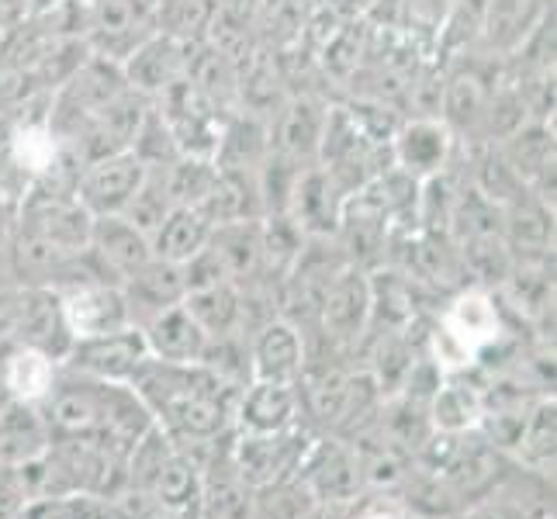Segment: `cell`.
Returning <instances> with one entry per match:
<instances>
[{
  "label": "cell",
  "mask_w": 557,
  "mask_h": 519,
  "mask_svg": "<svg viewBox=\"0 0 557 519\" xmlns=\"http://www.w3.org/2000/svg\"><path fill=\"white\" fill-rule=\"evenodd\" d=\"M195 46H181L174 38L152 32L146 42H139L125 55L122 76L128 90L143 94L146 101H157L163 90L174 87L181 76H187V60Z\"/></svg>",
  "instance_id": "obj_8"
},
{
  "label": "cell",
  "mask_w": 557,
  "mask_h": 519,
  "mask_svg": "<svg viewBox=\"0 0 557 519\" xmlns=\"http://www.w3.org/2000/svg\"><path fill=\"white\" fill-rule=\"evenodd\" d=\"M454 4L457 0H395V28L433 55Z\"/></svg>",
  "instance_id": "obj_21"
},
{
  "label": "cell",
  "mask_w": 557,
  "mask_h": 519,
  "mask_svg": "<svg viewBox=\"0 0 557 519\" xmlns=\"http://www.w3.org/2000/svg\"><path fill=\"white\" fill-rule=\"evenodd\" d=\"M219 0H152V32L174 38L181 46L208 42Z\"/></svg>",
  "instance_id": "obj_17"
},
{
  "label": "cell",
  "mask_w": 557,
  "mask_h": 519,
  "mask_svg": "<svg viewBox=\"0 0 557 519\" xmlns=\"http://www.w3.org/2000/svg\"><path fill=\"white\" fill-rule=\"evenodd\" d=\"M330 108L333 101H325L322 94H287V101L267 122L271 125V152L301 166H315Z\"/></svg>",
  "instance_id": "obj_5"
},
{
  "label": "cell",
  "mask_w": 557,
  "mask_h": 519,
  "mask_svg": "<svg viewBox=\"0 0 557 519\" xmlns=\"http://www.w3.org/2000/svg\"><path fill=\"white\" fill-rule=\"evenodd\" d=\"M139 330L146 336L149 357L166 360V363H198L208 343V333L190 319V312L181 301L157 316H149V322L139 325Z\"/></svg>",
  "instance_id": "obj_11"
},
{
  "label": "cell",
  "mask_w": 557,
  "mask_h": 519,
  "mask_svg": "<svg viewBox=\"0 0 557 519\" xmlns=\"http://www.w3.org/2000/svg\"><path fill=\"white\" fill-rule=\"evenodd\" d=\"M239 292L243 287L233 281H219V284H205L195 287V292L184 295V309L190 312L201 330L211 336H225V333H236V322H239Z\"/></svg>",
  "instance_id": "obj_19"
},
{
  "label": "cell",
  "mask_w": 557,
  "mask_h": 519,
  "mask_svg": "<svg viewBox=\"0 0 557 519\" xmlns=\"http://www.w3.org/2000/svg\"><path fill=\"white\" fill-rule=\"evenodd\" d=\"M14 401V395H11V388H8V381H4V374H0V416H4V409Z\"/></svg>",
  "instance_id": "obj_36"
},
{
  "label": "cell",
  "mask_w": 557,
  "mask_h": 519,
  "mask_svg": "<svg viewBox=\"0 0 557 519\" xmlns=\"http://www.w3.org/2000/svg\"><path fill=\"white\" fill-rule=\"evenodd\" d=\"M174 211V198H170L163 170H146V181L139 184V190L132 195V201L125 205L122 215L139 228V233L152 236L160 228V222Z\"/></svg>",
  "instance_id": "obj_25"
},
{
  "label": "cell",
  "mask_w": 557,
  "mask_h": 519,
  "mask_svg": "<svg viewBox=\"0 0 557 519\" xmlns=\"http://www.w3.org/2000/svg\"><path fill=\"white\" fill-rule=\"evenodd\" d=\"M122 292L128 301L132 322H136V312L157 316V312L170 309V305L184 301V295H187L184 263H170V260L152 257L139 267V271H132L122 281Z\"/></svg>",
  "instance_id": "obj_13"
},
{
  "label": "cell",
  "mask_w": 557,
  "mask_h": 519,
  "mask_svg": "<svg viewBox=\"0 0 557 519\" xmlns=\"http://www.w3.org/2000/svg\"><path fill=\"white\" fill-rule=\"evenodd\" d=\"M520 444H527L530 457L554 454V401H541V406H536V412L527 419Z\"/></svg>",
  "instance_id": "obj_32"
},
{
  "label": "cell",
  "mask_w": 557,
  "mask_h": 519,
  "mask_svg": "<svg viewBox=\"0 0 557 519\" xmlns=\"http://www.w3.org/2000/svg\"><path fill=\"white\" fill-rule=\"evenodd\" d=\"M495 146L503 149V157L516 170V177L530 187L544 170L554 166V122L527 119L520 128L509 132V136L498 139Z\"/></svg>",
  "instance_id": "obj_16"
},
{
  "label": "cell",
  "mask_w": 557,
  "mask_h": 519,
  "mask_svg": "<svg viewBox=\"0 0 557 519\" xmlns=\"http://www.w3.org/2000/svg\"><path fill=\"white\" fill-rule=\"evenodd\" d=\"M371 322V277L357 263H343L325 284L319 305L322 333L336 343H354Z\"/></svg>",
  "instance_id": "obj_7"
},
{
  "label": "cell",
  "mask_w": 557,
  "mask_h": 519,
  "mask_svg": "<svg viewBox=\"0 0 557 519\" xmlns=\"http://www.w3.org/2000/svg\"><path fill=\"white\" fill-rule=\"evenodd\" d=\"M485 519H509V516H506V512H488Z\"/></svg>",
  "instance_id": "obj_37"
},
{
  "label": "cell",
  "mask_w": 557,
  "mask_h": 519,
  "mask_svg": "<svg viewBox=\"0 0 557 519\" xmlns=\"http://www.w3.org/2000/svg\"><path fill=\"white\" fill-rule=\"evenodd\" d=\"M253 516V503L249 492L236 478H222L219 485H211L205 498V519H249Z\"/></svg>",
  "instance_id": "obj_31"
},
{
  "label": "cell",
  "mask_w": 557,
  "mask_h": 519,
  "mask_svg": "<svg viewBox=\"0 0 557 519\" xmlns=\"http://www.w3.org/2000/svg\"><path fill=\"white\" fill-rule=\"evenodd\" d=\"M249 360H253L257 381L292 384L305 371V343L298 325L287 319H271L249 346Z\"/></svg>",
  "instance_id": "obj_12"
},
{
  "label": "cell",
  "mask_w": 557,
  "mask_h": 519,
  "mask_svg": "<svg viewBox=\"0 0 557 519\" xmlns=\"http://www.w3.org/2000/svg\"><path fill=\"white\" fill-rule=\"evenodd\" d=\"M17 305H22V292L0 287V336H8V339H11L14 319H17Z\"/></svg>",
  "instance_id": "obj_35"
},
{
  "label": "cell",
  "mask_w": 557,
  "mask_h": 519,
  "mask_svg": "<svg viewBox=\"0 0 557 519\" xmlns=\"http://www.w3.org/2000/svg\"><path fill=\"white\" fill-rule=\"evenodd\" d=\"M309 489L325 503H343L360 489V465L343 447H325L309 471Z\"/></svg>",
  "instance_id": "obj_22"
},
{
  "label": "cell",
  "mask_w": 557,
  "mask_h": 519,
  "mask_svg": "<svg viewBox=\"0 0 557 519\" xmlns=\"http://www.w3.org/2000/svg\"><path fill=\"white\" fill-rule=\"evenodd\" d=\"M152 492H157L160 506L174 509V512H184L190 506L201 503V482H198V468L190 465L187 457L181 454H170L166 465L157 478V485H152Z\"/></svg>",
  "instance_id": "obj_27"
},
{
  "label": "cell",
  "mask_w": 557,
  "mask_h": 519,
  "mask_svg": "<svg viewBox=\"0 0 557 519\" xmlns=\"http://www.w3.org/2000/svg\"><path fill=\"white\" fill-rule=\"evenodd\" d=\"M46 430L55 440H70V436H94L101 422V381L98 378H84L81 381H55L52 392L46 395Z\"/></svg>",
  "instance_id": "obj_10"
},
{
  "label": "cell",
  "mask_w": 557,
  "mask_h": 519,
  "mask_svg": "<svg viewBox=\"0 0 557 519\" xmlns=\"http://www.w3.org/2000/svg\"><path fill=\"white\" fill-rule=\"evenodd\" d=\"M87 254L98 260L101 271L122 287V281L152 260V243L125 215H98L90 222Z\"/></svg>",
  "instance_id": "obj_9"
},
{
  "label": "cell",
  "mask_w": 557,
  "mask_h": 519,
  "mask_svg": "<svg viewBox=\"0 0 557 519\" xmlns=\"http://www.w3.org/2000/svg\"><path fill=\"white\" fill-rule=\"evenodd\" d=\"M25 503H28V495H25L22 478H17V468L0 460V519H14Z\"/></svg>",
  "instance_id": "obj_34"
},
{
  "label": "cell",
  "mask_w": 557,
  "mask_h": 519,
  "mask_svg": "<svg viewBox=\"0 0 557 519\" xmlns=\"http://www.w3.org/2000/svg\"><path fill=\"white\" fill-rule=\"evenodd\" d=\"M146 360H149V346L136 322L122 325V330H114V333L73 339L66 354V363L76 374L98 378V381H132V374H136Z\"/></svg>",
  "instance_id": "obj_4"
},
{
  "label": "cell",
  "mask_w": 557,
  "mask_h": 519,
  "mask_svg": "<svg viewBox=\"0 0 557 519\" xmlns=\"http://www.w3.org/2000/svg\"><path fill=\"white\" fill-rule=\"evenodd\" d=\"M460 143L454 139V132L444 125V119H422V114H406L398 122V128L388 139V160L395 170L409 173L412 181H430L436 173H444Z\"/></svg>",
  "instance_id": "obj_3"
},
{
  "label": "cell",
  "mask_w": 557,
  "mask_h": 519,
  "mask_svg": "<svg viewBox=\"0 0 557 519\" xmlns=\"http://www.w3.org/2000/svg\"><path fill=\"white\" fill-rule=\"evenodd\" d=\"M444 471H447V482L460 495H478L498 478V457H495L492 447H482V444L465 447V444H460V447L450 450Z\"/></svg>",
  "instance_id": "obj_23"
},
{
  "label": "cell",
  "mask_w": 557,
  "mask_h": 519,
  "mask_svg": "<svg viewBox=\"0 0 557 519\" xmlns=\"http://www.w3.org/2000/svg\"><path fill=\"white\" fill-rule=\"evenodd\" d=\"M166 416L174 419L187 436L208 440V436L222 433V427H225V398L201 395V392H195V384H190L174 406L166 409Z\"/></svg>",
  "instance_id": "obj_24"
},
{
  "label": "cell",
  "mask_w": 557,
  "mask_h": 519,
  "mask_svg": "<svg viewBox=\"0 0 557 519\" xmlns=\"http://www.w3.org/2000/svg\"><path fill=\"white\" fill-rule=\"evenodd\" d=\"M211 225L208 215L195 205H174V211L160 222L157 233L149 236L152 243V257L170 260V263H187L190 257H198L211 239Z\"/></svg>",
  "instance_id": "obj_14"
},
{
  "label": "cell",
  "mask_w": 557,
  "mask_h": 519,
  "mask_svg": "<svg viewBox=\"0 0 557 519\" xmlns=\"http://www.w3.org/2000/svg\"><path fill=\"white\" fill-rule=\"evenodd\" d=\"M84 28L87 52L122 66L125 55L152 35V0H87Z\"/></svg>",
  "instance_id": "obj_1"
},
{
  "label": "cell",
  "mask_w": 557,
  "mask_h": 519,
  "mask_svg": "<svg viewBox=\"0 0 557 519\" xmlns=\"http://www.w3.org/2000/svg\"><path fill=\"white\" fill-rule=\"evenodd\" d=\"M295 412V388L281 381H257L249 384V392L243 395L239 416L253 433H277Z\"/></svg>",
  "instance_id": "obj_20"
},
{
  "label": "cell",
  "mask_w": 557,
  "mask_h": 519,
  "mask_svg": "<svg viewBox=\"0 0 557 519\" xmlns=\"http://www.w3.org/2000/svg\"><path fill=\"white\" fill-rule=\"evenodd\" d=\"M377 363H374V381H377V388L381 392H395V388H401L406 384V378H409V371H412V346H409V339L401 336L398 330H392L388 336H384L381 343H377V357H374Z\"/></svg>",
  "instance_id": "obj_28"
},
{
  "label": "cell",
  "mask_w": 557,
  "mask_h": 519,
  "mask_svg": "<svg viewBox=\"0 0 557 519\" xmlns=\"http://www.w3.org/2000/svg\"><path fill=\"white\" fill-rule=\"evenodd\" d=\"M143 181H146V166L136 152L132 149L108 152V157L81 166V173H76V181H73V198L87 208L90 219L122 215Z\"/></svg>",
  "instance_id": "obj_2"
},
{
  "label": "cell",
  "mask_w": 557,
  "mask_h": 519,
  "mask_svg": "<svg viewBox=\"0 0 557 519\" xmlns=\"http://www.w3.org/2000/svg\"><path fill=\"white\" fill-rule=\"evenodd\" d=\"M52 436L46 430V419L35 412L32 401H11L0 416V460L4 465H25V460L46 454Z\"/></svg>",
  "instance_id": "obj_15"
},
{
  "label": "cell",
  "mask_w": 557,
  "mask_h": 519,
  "mask_svg": "<svg viewBox=\"0 0 557 519\" xmlns=\"http://www.w3.org/2000/svg\"><path fill=\"white\" fill-rule=\"evenodd\" d=\"M347 378L350 374H325L315 388H312V409L322 422H336L339 406H343V395H347Z\"/></svg>",
  "instance_id": "obj_33"
},
{
  "label": "cell",
  "mask_w": 557,
  "mask_h": 519,
  "mask_svg": "<svg viewBox=\"0 0 557 519\" xmlns=\"http://www.w3.org/2000/svg\"><path fill=\"white\" fill-rule=\"evenodd\" d=\"M55 295H60V309L73 339L101 336L122 330V325H132L128 301L119 284L84 281V284H70Z\"/></svg>",
  "instance_id": "obj_6"
},
{
  "label": "cell",
  "mask_w": 557,
  "mask_h": 519,
  "mask_svg": "<svg viewBox=\"0 0 557 519\" xmlns=\"http://www.w3.org/2000/svg\"><path fill=\"white\" fill-rule=\"evenodd\" d=\"M474 412H478V398L468 388H460V384H444V388L433 392V419H436V427H444L450 433L465 430Z\"/></svg>",
  "instance_id": "obj_30"
},
{
  "label": "cell",
  "mask_w": 557,
  "mask_h": 519,
  "mask_svg": "<svg viewBox=\"0 0 557 519\" xmlns=\"http://www.w3.org/2000/svg\"><path fill=\"white\" fill-rule=\"evenodd\" d=\"M170 447H166V433L152 422V427L132 444L128 457H125V474H128V485L139 489V492H152L157 478L166 465Z\"/></svg>",
  "instance_id": "obj_26"
},
{
  "label": "cell",
  "mask_w": 557,
  "mask_h": 519,
  "mask_svg": "<svg viewBox=\"0 0 557 519\" xmlns=\"http://www.w3.org/2000/svg\"><path fill=\"white\" fill-rule=\"evenodd\" d=\"M0 374H4L8 388L14 401H35L46 398L55 384V360L46 357L42 350H32V346L14 343L11 354L0 357Z\"/></svg>",
  "instance_id": "obj_18"
},
{
  "label": "cell",
  "mask_w": 557,
  "mask_h": 519,
  "mask_svg": "<svg viewBox=\"0 0 557 519\" xmlns=\"http://www.w3.org/2000/svg\"><path fill=\"white\" fill-rule=\"evenodd\" d=\"M257 519H309L312 516V498L301 485H267L263 498L257 503Z\"/></svg>",
  "instance_id": "obj_29"
}]
</instances>
